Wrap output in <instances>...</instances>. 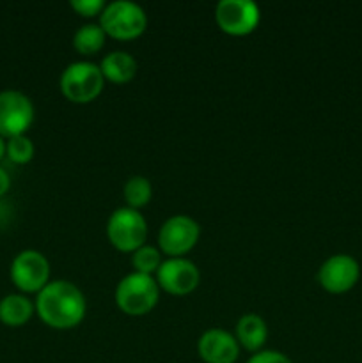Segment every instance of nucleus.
<instances>
[{
	"instance_id": "obj_14",
	"label": "nucleus",
	"mask_w": 362,
	"mask_h": 363,
	"mask_svg": "<svg viewBox=\"0 0 362 363\" xmlns=\"http://www.w3.org/2000/svg\"><path fill=\"white\" fill-rule=\"evenodd\" d=\"M236 337L238 344L251 351L252 354L263 350L266 339H268V326L265 319L258 314H243L236 323Z\"/></svg>"
},
{
	"instance_id": "obj_7",
	"label": "nucleus",
	"mask_w": 362,
	"mask_h": 363,
	"mask_svg": "<svg viewBox=\"0 0 362 363\" xmlns=\"http://www.w3.org/2000/svg\"><path fill=\"white\" fill-rule=\"evenodd\" d=\"M199 236H201V227L192 216H170L158 230L160 252L169 257H183L197 245Z\"/></svg>"
},
{
	"instance_id": "obj_18",
	"label": "nucleus",
	"mask_w": 362,
	"mask_h": 363,
	"mask_svg": "<svg viewBox=\"0 0 362 363\" xmlns=\"http://www.w3.org/2000/svg\"><path fill=\"white\" fill-rule=\"evenodd\" d=\"M162 262V252L151 245H142L138 250L131 254V266H133L135 272L142 273V275L155 277Z\"/></svg>"
},
{
	"instance_id": "obj_11",
	"label": "nucleus",
	"mask_w": 362,
	"mask_h": 363,
	"mask_svg": "<svg viewBox=\"0 0 362 363\" xmlns=\"http://www.w3.org/2000/svg\"><path fill=\"white\" fill-rule=\"evenodd\" d=\"M361 279V266L351 255H330L318 269V282L327 293L343 294L353 289Z\"/></svg>"
},
{
	"instance_id": "obj_5",
	"label": "nucleus",
	"mask_w": 362,
	"mask_h": 363,
	"mask_svg": "<svg viewBox=\"0 0 362 363\" xmlns=\"http://www.w3.org/2000/svg\"><path fill=\"white\" fill-rule=\"evenodd\" d=\"M106 238L110 245L119 252H130L146 245L148 240V223L138 209H131L128 206L117 208L106 222Z\"/></svg>"
},
{
	"instance_id": "obj_8",
	"label": "nucleus",
	"mask_w": 362,
	"mask_h": 363,
	"mask_svg": "<svg viewBox=\"0 0 362 363\" xmlns=\"http://www.w3.org/2000/svg\"><path fill=\"white\" fill-rule=\"evenodd\" d=\"M11 280L23 294H38L50 282V262L41 252L21 250L9 268Z\"/></svg>"
},
{
	"instance_id": "obj_9",
	"label": "nucleus",
	"mask_w": 362,
	"mask_h": 363,
	"mask_svg": "<svg viewBox=\"0 0 362 363\" xmlns=\"http://www.w3.org/2000/svg\"><path fill=\"white\" fill-rule=\"evenodd\" d=\"M216 25L229 35H247L256 30L261 11L252 0H220L215 9Z\"/></svg>"
},
{
	"instance_id": "obj_2",
	"label": "nucleus",
	"mask_w": 362,
	"mask_h": 363,
	"mask_svg": "<svg viewBox=\"0 0 362 363\" xmlns=\"http://www.w3.org/2000/svg\"><path fill=\"white\" fill-rule=\"evenodd\" d=\"M160 287L155 277L142 273H128L116 287V303L126 315H146L156 307Z\"/></svg>"
},
{
	"instance_id": "obj_19",
	"label": "nucleus",
	"mask_w": 362,
	"mask_h": 363,
	"mask_svg": "<svg viewBox=\"0 0 362 363\" xmlns=\"http://www.w3.org/2000/svg\"><path fill=\"white\" fill-rule=\"evenodd\" d=\"M34 142L27 135H18L6 140V156L16 165H25L31 162L34 158Z\"/></svg>"
},
{
	"instance_id": "obj_22",
	"label": "nucleus",
	"mask_w": 362,
	"mask_h": 363,
	"mask_svg": "<svg viewBox=\"0 0 362 363\" xmlns=\"http://www.w3.org/2000/svg\"><path fill=\"white\" fill-rule=\"evenodd\" d=\"M11 186V177L9 174L6 172V170L0 167V197H2L4 194H7V190H9Z\"/></svg>"
},
{
	"instance_id": "obj_23",
	"label": "nucleus",
	"mask_w": 362,
	"mask_h": 363,
	"mask_svg": "<svg viewBox=\"0 0 362 363\" xmlns=\"http://www.w3.org/2000/svg\"><path fill=\"white\" fill-rule=\"evenodd\" d=\"M4 156H6V138L0 137V162H2Z\"/></svg>"
},
{
	"instance_id": "obj_15",
	"label": "nucleus",
	"mask_w": 362,
	"mask_h": 363,
	"mask_svg": "<svg viewBox=\"0 0 362 363\" xmlns=\"http://www.w3.org/2000/svg\"><path fill=\"white\" fill-rule=\"evenodd\" d=\"M35 312V305L25 294L13 293L0 300V323L11 328L23 326L31 321Z\"/></svg>"
},
{
	"instance_id": "obj_21",
	"label": "nucleus",
	"mask_w": 362,
	"mask_h": 363,
	"mask_svg": "<svg viewBox=\"0 0 362 363\" xmlns=\"http://www.w3.org/2000/svg\"><path fill=\"white\" fill-rule=\"evenodd\" d=\"M247 363H293L290 357L275 350H261L252 354Z\"/></svg>"
},
{
	"instance_id": "obj_4",
	"label": "nucleus",
	"mask_w": 362,
	"mask_h": 363,
	"mask_svg": "<svg viewBox=\"0 0 362 363\" xmlns=\"http://www.w3.org/2000/svg\"><path fill=\"white\" fill-rule=\"evenodd\" d=\"M99 25L106 35L121 41L135 39L148 27V14L131 0H114L106 4L99 16Z\"/></svg>"
},
{
	"instance_id": "obj_16",
	"label": "nucleus",
	"mask_w": 362,
	"mask_h": 363,
	"mask_svg": "<svg viewBox=\"0 0 362 363\" xmlns=\"http://www.w3.org/2000/svg\"><path fill=\"white\" fill-rule=\"evenodd\" d=\"M106 34L99 23H85L73 35V46L82 55H94L103 48Z\"/></svg>"
},
{
	"instance_id": "obj_13",
	"label": "nucleus",
	"mask_w": 362,
	"mask_h": 363,
	"mask_svg": "<svg viewBox=\"0 0 362 363\" xmlns=\"http://www.w3.org/2000/svg\"><path fill=\"white\" fill-rule=\"evenodd\" d=\"M99 69H102L105 82L121 85L133 80L138 66L131 53L124 52V50H116V52H110L103 57L102 62H99Z\"/></svg>"
},
{
	"instance_id": "obj_1",
	"label": "nucleus",
	"mask_w": 362,
	"mask_h": 363,
	"mask_svg": "<svg viewBox=\"0 0 362 363\" xmlns=\"http://www.w3.org/2000/svg\"><path fill=\"white\" fill-rule=\"evenodd\" d=\"M35 314L46 326L55 330H71L85 318V296L67 280H50L35 296Z\"/></svg>"
},
{
	"instance_id": "obj_10",
	"label": "nucleus",
	"mask_w": 362,
	"mask_h": 363,
	"mask_svg": "<svg viewBox=\"0 0 362 363\" xmlns=\"http://www.w3.org/2000/svg\"><path fill=\"white\" fill-rule=\"evenodd\" d=\"M155 280L160 289L174 296H185L197 289L201 273L199 268L185 257H167L155 273Z\"/></svg>"
},
{
	"instance_id": "obj_3",
	"label": "nucleus",
	"mask_w": 362,
	"mask_h": 363,
	"mask_svg": "<svg viewBox=\"0 0 362 363\" xmlns=\"http://www.w3.org/2000/svg\"><path fill=\"white\" fill-rule=\"evenodd\" d=\"M60 92L73 103H91L105 87L99 64L91 60H77L66 66L60 74Z\"/></svg>"
},
{
	"instance_id": "obj_6",
	"label": "nucleus",
	"mask_w": 362,
	"mask_h": 363,
	"mask_svg": "<svg viewBox=\"0 0 362 363\" xmlns=\"http://www.w3.org/2000/svg\"><path fill=\"white\" fill-rule=\"evenodd\" d=\"M34 103L21 91L6 89L0 92V137L13 138L27 133L34 123Z\"/></svg>"
},
{
	"instance_id": "obj_12",
	"label": "nucleus",
	"mask_w": 362,
	"mask_h": 363,
	"mask_svg": "<svg viewBox=\"0 0 362 363\" xmlns=\"http://www.w3.org/2000/svg\"><path fill=\"white\" fill-rule=\"evenodd\" d=\"M197 353L204 363H234L240 357V344L233 333L209 328L199 337Z\"/></svg>"
},
{
	"instance_id": "obj_17",
	"label": "nucleus",
	"mask_w": 362,
	"mask_h": 363,
	"mask_svg": "<svg viewBox=\"0 0 362 363\" xmlns=\"http://www.w3.org/2000/svg\"><path fill=\"white\" fill-rule=\"evenodd\" d=\"M123 195L126 206L131 209H141L151 201L153 197V186L151 181L144 176H131L130 179L124 183Z\"/></svg>"
},
{
	"instance_id": "obj_20",
	"label": "nucleus",
	"mask_w": 362,
	"mask_h": 363,
	"mask_svg": "<svg viewBox=\"0 0 362 363\" xmlns=\"http://www.w3.org/2000/svg\"><path fill=\"white\" fill-rule=\"evenodd\" d=\"M71 7H73L80 16L94 18L102 16L106 4L105 0H71Z\"/></svg>"
}]
</instances>
